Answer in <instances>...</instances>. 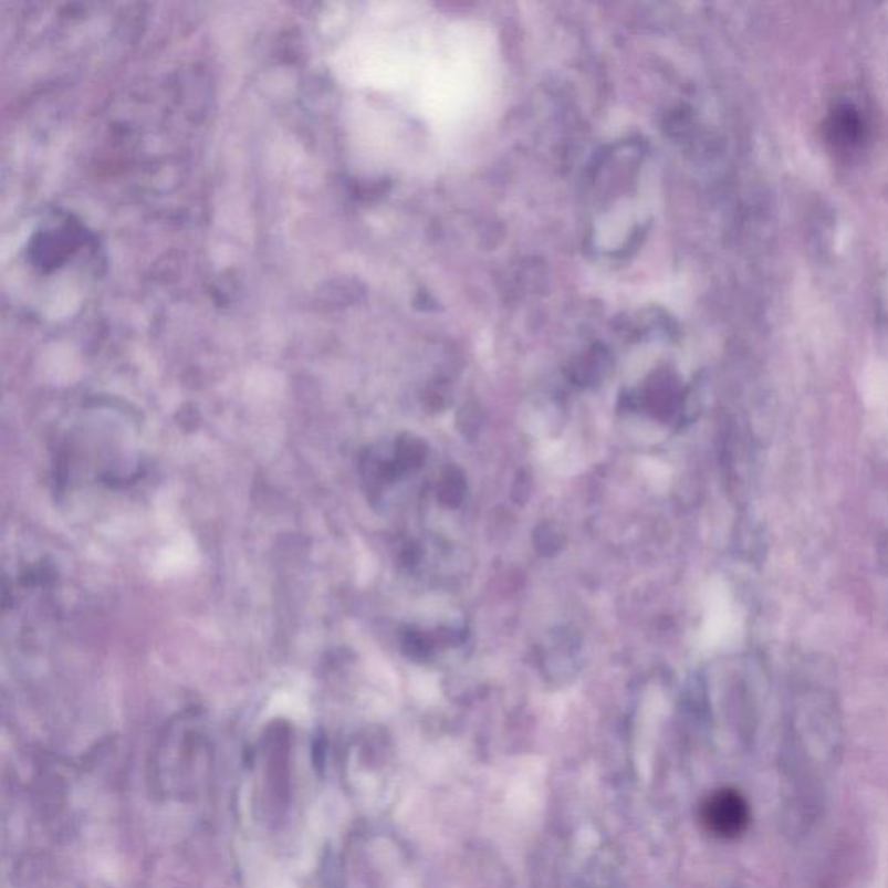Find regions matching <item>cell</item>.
Returning <instances> with one entry per match:
<instances>
[{
	"instance_id": "1",
	"label": "cell",
	"mask_w": 888,
	"mask_h": 888,
	"mask_svg": "<svg viewBox=\"0 0 888 888\" xmlns=\"http://www.w3.org/2000/svg\"><path fill=\"white\" fill-rule=\"evenodd\" d=\"M750 819L746 802L740 793L732 790H720L713 793L703 807H701V821L704 828L719 838H735L746 828Z\"/></svg>"
},
{
	"instance_id": "2",
	"label": "cell",
	"mask_w": 888,
	"mask_h": 888,
	"mask_svg": "<svg viewBox=\"0 0 888 888\" xmlns=\"http://www.w3.org/2000/svg\"><path fill=\"white\" fill-rule=\"evenodd\" d=\"M463 493H466V483H463L462 476L459 472L448 471V474L442 478L441 490H439V499L447 505H459L462 502Z\"/></svg>"
},
{
	"instance_id": "3",
	"label": "cell",
	"mask_w": 888,
	"mask_h": 888,
	"mask_svg": "<svg viewBox=\"0 0 888 888\" xmlns=\"http://www.w3.org/2000/svg\"><path fill=\"white\" fill-rule=\"evenodd\" d=\"M535 543L543 555H552L563 549V533L554 524H542L536 530Z\"/></svg>"
}]
</instances>
